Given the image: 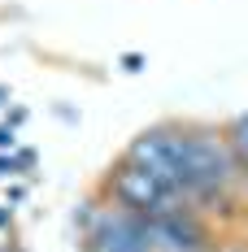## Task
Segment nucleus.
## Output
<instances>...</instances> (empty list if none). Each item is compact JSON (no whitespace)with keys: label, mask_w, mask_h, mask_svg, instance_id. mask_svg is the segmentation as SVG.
<instances>
[{"label":"nucleus","mask_w":248,"mask_h":252,"mask_svg":"<svg viewBox=\"0 0 248 252\" xmlns=\"http://www.w3.org/2000/svg\"><path fill=\"white\" fill-rule=\"evenodd\" d=\"M183 139H187V191H183V204H192L205 196V191H235L240 187V161L226 144L222 126L209 122H183Z\"/></svg>","instance_id":"f257e3e1"},{"label":"nucleus","mask_w":248,"mask_h":252,"mask_svg":"<svg viewBox=\"0 0 248 252\" xmlns=\"http://www.w3.org/2000/svg\"><path fill=\"white\" fill-rule=\"evenodd\" d=\"M74 226H78V248L83 252H152L148 218L105 200V196H87L78 204Z\"/></svg>","instance_id":"f03ea898"},{"label":"nucleus","mask_w":248,"mask_h":252,"mask_svg":"<svg viewBox=\"0 0 248 252\" xmlns=\"http://www.w3.org/2000/svg\"><path fill=\"white\" fill-rule=\"evenodd\" d=\"M100 196L113 204H122L131 213H140V218H161V213H170V209H183V196L166 187L157 174L148 170H140L135 161H126L118 157L109 170H105V183H100Z\"/></svg>","instance_id":"7ed1b4c3"},{"label":"nucleus","mask_w":248,"mask_h":252,"mask_svg":"<svg viewBox=\"0 0 248 252\" xmlns=\"http://www.w3.org/2000/svg\"><path fill=\"white\" fill-rule=\"evenodd\" d=\"M126 161H135L140 170L157 174L166 187H174L178 196L187 191V139H183V122H157L144 126L122 152Z\"/></svg>","instance_id":"20e7f679"},{"label":"nucleus","mask_w":248,"mask_h":252,"mask_svg":"<svg viewBox=\"0 0 248 252\" xmlns=\"http://www.w3.org/2000/svg\"><path fill=\"white\" fill-rule=\"evenodd\" d=\"M148 248L152 252H213L218 230L196 209H170L161 218H148Z\"/></svg>","instance_id":"39448f33"},{"label":"nucleus","mask_w":248,"mask_h":252,"mask_svg":"<svg viewBox=\"0 0 248 252\" xmlns=\"http://www.w3.org/2000/svg\"><path fill=\"white\" fill-rule=\"evenodd\" d=\"M226 144H231V152H235V161H240V183H248V113H240V118H231V122L222 126Z\"/></svg>","instance_id":"423d86ee"},{"label":"nucleus","mask_w":248,"mask_h":252,"mask_svg":"<svg viewBox=\"0 0 248 252\" xmlns=\"http://www.w3.org/2000/svg\"><path fill=\"white\" fill-rule=\"evenodd\" d=\"M35 165H39V157H35V152L31 148H13L9 152V170H13V174H35Z\"/></svg>","instance_id":"0eeeda50"},{"label":"nucleus","mask_w":248,"mask_h":252,"mask_svg":"<svg viewBox=\"0 0 248 252\" xmlns=\"http://www.w3.org/2000/svg\"><path fill=\"white\" fill-rule=\"evenodd\" d=\"M13 148H18V130L9 122H0V152H13Z\"/></svg>","instance_id":"6e6552de"},{"label":"nucleus","mask_w":248,"mask_h":252,"mask_svg":"<svg viewBox=\"0 0 248 252\" xmlns=\"http://www.w3.org/2000/svg\"><path fill=\"white\" fill-rule=\"evenodd\" d=\"M4 122H9V126H13V130H18V126L26 122V109H22V104H13V109H9V118H4Z\"/></svg>","instance_id":"1a4fd4ad"},{"label":"nucleus","mask_w":248,"mask_h":252,"mask_svg":"<svg viewBox=\"0 0 248 252\" xmlns=\"http://www.w3.org/2000/svg\"><path fill=\"white\" fill-rule=\"evenodd\" d=\"M122 65L131 70V74H135V70H144V57H135V52H126V57H122Z\"/></svg>","instance_id":"9d476101"},{"label":"nucleus","mask_w":248,"mask_h":252,"mask_svg":"<svg viewBox=\"0 0 248 252\" xmlns=\"http://www.w3.org/2000/svg\"><path fill=\"white\" fill-rule=\"evenodd\" d=\"M26 200V187L22 183H13V187H9V204H22Z\"/></svg>","instance_id":"9b49d317"},{"label":"nucleus","mask_w":248,"mask_h":252,"mask_svg":"<svg viewBox=\"0 0 248 252\" xmlns=\"http://www.w3.org/2000/svg\"><path fill=\"white\" fill-rule=\"evenodd\" d=\"M13 226V209H9V204H0V230H9Z\"/></svg>","instance_id":"f8f14e48"},{"label":"nucleus","mask_w":248,"mask_h":252,"mask_svg":"<svg viewBox=\"0 0 248 252\" xmlns=\"http://www.w3.org/2000/svg\"><path fill=\"white\" fill-rule=\"evenodd\" d=\"M213 252H248V244H218Z\"/></svg>","instance_id":"ddd939ff"},{"label":"nucleus","mask_w":248,"mask_h":252,"mask_svg":"<svg viewBox=\"0 0 248 252\" xmlns=\"http://www.w3.org/2000/svg\"><path fill=\"white\" fill-rule=\"evenodd\" d=\"M0 178H13V170H9V152H0Z\"/></svg>","instance_id":"4468645a"},{"label":"nucleus","mask_w":248,"mask_h":252,"mask_svg":"<svg viewBox=\"0 0 248 252\" xmlns=\"http://www.w3.org/2000/svg\"><path fill=\"white\" fill-rule=\"evenodd\" d=\"M4 104H9V87H0V109H4Z\"/></svg>","instance_id":"2eb2a0df"}]
</instances>
